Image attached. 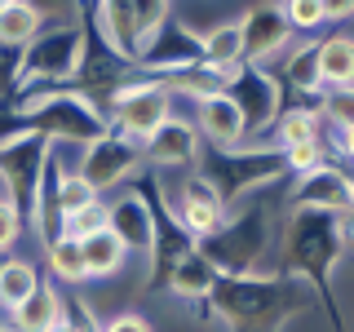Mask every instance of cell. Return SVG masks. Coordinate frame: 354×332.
Wrapping results in <instances>:
<instances>
[{"mask_svg": "<svg viewBox=\"0 0 354 332\" xmlns=\"http://www.w3.org/2000/svg\"><path fill=\"white\" fill-rule=\"evenodd\" d=\"M14 120L22 129L40 133L49 142H71V147H88L93 138L106 133V116L93 98H84L75 84H53V89H31L18 98Z\"/></svg>", "mask_w": 354, "mask_h": 332, "instance_id": "cell-1", "label": "cell"}, {"mask_svg": "<svg viewBox=\"0 0 354 332\" xmlns=\"http://www.w3.org/2000/svg\"><path fill=\"white\" fill-rule=\"evenodd\" d=\"M88 53V31L80 18H62V22H44V27L18 49V93L31 89H53V84H71L84 66Z\"/></svg>", "mask_w": 354, "mask_h": 332, "instance_id": "cell-2", "label": "cell"}, {"mask_svg": "<svg viewBox=\"0 0 354 332\" xmlns=\"http://www.w3.org/2000/svg\"><path fill=\"white\" fill-rule=\"evenodd\" d=\"M266 243H270V217H266L261 204L252 208H226V221L195 243L208 261H213L217 275H243L261 261Z\"/></svg>", "mask_w": 354, "mask_h": 332, "instance_id": "cell-3", "label": "cell"}, {"mask_svg": "<svg viewBox=\"0 0 354 332\" xmlns=\"http://www.w3.org/2000/svg\"><path fill=\"white\" fill-rule=\"evenodd\" d=\"M341 248H346V217L341 213L292 208V221H288V235H283V261L292 270L319 279L341 261Z\"/></svg>", "mask_w": 354, "mask_h": 332, "instance_id": "cell-4", "label": "cell"}, {"mask_svg": "<svg viewBox=\"0 0 354 332\" xmlns=\"http://www.w3.org/2000/svg\"><path fill=\"white\" fill-rule=\"evenodd\" d=\"M199 173L208 177V186L226 199V208H235V199L252 195V191H266V186L274 182V177H283V160L274 147H257V151H208L199 155L195 164Z\"/></svg>", "mask_w": 354, "mask_h": 332, "instance_id": "cell-5", "label": "cell"}, {"mask_svg": "<svg viewBox=\"0 0 354 332\" xmlns=\"http://www.w3.org/2000/svg\"><path fill=\"white\" fill-rule=\"evenodd\" d=\"M102 116H106V129L124 133V138H133L142 147L164 120H173V93H169V84L155 80V75L124 80L106 93Z\"/></svg>", "mask_w": 354, "mask_h": 332, "instance_id": "cell-6", "label": "cell"}, {"mask_svg": "<svg viewBox=\"0 0 354 332\" xmlns=\"http://www.w3.org/2000/svg\"><path fill=\"white\" fill-rule=\"evenodd\" d=\"M44 160H49V138L31 129H14L0 138V195H9L27 217L36 186L44 177Z\"/></svg>", "mask_w": 354, "mask_h": 332, "instance_id": "cell-7", "label": "cell"}, {"mask_svg": "<svg viewBox=\"0 0 354 332\" xmlns=\"http://www.w3.org/2000/svg\"><path fill=\"white\" fill-rule=\"evenodd\" d=\"M142 169V147L124 133L106 129L102 138H93L88 147H80V160H75V173L93 186L97 195L102 191H124V186L138 177Z\"/></svg>", "mask_w": 354, "mask_h": 332, "instance_id": "cell-8", "label": "cell"}, {"mask_svg": "<svg viewBox=\"0 0 354 332\" xmlns=\"http://www.w3.org/2000/svg\"><path fill=\"white\" fill-rule=\"evenodd\" d=\"M226 93H230V102L239 107L243 138H248V142L266 138V133H270V124H274V116H279V107H283L279 80H274L266 66H248V62H243L239 71L230 75Z\"/></svg>", "mask_w": 354, "mask_h": 332, "instance_id": "cell-9", "label": "cell"}, {"mask_svg": "<svg viewBox=\"0 0 354 332\" xmlns=\"http://www.w3.org/2000/svg\"><path fill=\"white\" fill-rule=\"evenodd\" d=\"M235 27H239V53L248 66H274V58L292 44V27H288L283 9L274 0L248 5L235 18Z\"/></svg>", "mask_w": 354, "mask_h": 332, "instance_id": "cell-10", "label": "cell"}, {"mask_svg": "<svg viewBox=\"0 0 354 332\" xmlns=\"http://www.w3.org/2000/svg\"><path fill=\"white\" fill-rule=\"evenodd\" d=\"M133 66H138V71H147V75H155V80H169V75L186 71V66H199V31L186 27V22H177V18H169L138 49Z\"/></svg>", "mask_w": 354, "mask_h": 332, "instance_id": "cell-11", "label": "cell"}, {"mask_svg": "<svg viewBox=\"0 0 354 332\" xmlns=\"http://www.w3.org/2000/svg\"><path fill=\"white\" fill-rule=\"evenodd\" d=\"M204 155V142L191 120H164L160 129L142 142V164H151V173H191Z\"/></svg>", "mask_w": 354, "mask_h": 332, "instance_id": "cell-12", "label": "cell"}, {"mask_svg": "<svg viewBox=\"0 0 354 332\" xmlns=\"http://www.w3.org/2000/svg\"><path fill=\"white\" fill-rule=\"evenodd\" d=\"M106 230L129 248V257H147L155 239V199L147 191H120L106 199Z\"/></svg>", "mask_w": 354, "mask_h": 332, "instance_id": "cell-13", "label": "cell"}, {"mask_svg": "<svg viewBox=\"0 0 354 332\" xmlns=\"http://www.w3.org/2000/svg\"><path fill=\"white\" fill-rule=\"evenodd\" d=\"M350 199H354V186L341 164H319V169L301 173L292 182V195L288 204L292 208H319V213H350Z\"/></svg>", "mask_w": 354, "mask_h": 332, "instance_id": "cell-14", "label": "cell"}, {"mask_svg": "<svg viewBox=\"0 0 354 332\" xmlns=\"http://www.w3.org/2000/svg\"><path fill=\"white\" fill-rule=\"evenodd\" d=\"M191 124L199 133V142L213 151H230V147H243V120H239V107L230 102V93H213L204 102H195V116Z\"/></svg>", "mask_w": 354, "mask_h": 332, "instance_id": "cell-15", "label": "cell"}, {"mask_svg": "<svg viewBox=\"0 0 354 332\" xmlns=\"http://www.w3.org/2000/svg\"><path fill=\"white\" fill-rule=\"evenodd\" d=\"M62 315H66L62 288L40 279V288L27 297V302H18L14 310H9V328H14V332H53Z\"/></svg>", "mask_w": 354, "mask_h": 332, "instance_id": "cell-16", "label": "cell"}, {"mask_svg": "<svg viewBox=\"0 0 354 332\" xmlns=\"http://www.w3.org/2000/svg\"><path fill=\"white\" fill-rule=\"evenodd\" d=\"M213 284H217V270L199 248H191L169 275H164V288H169L173 297H182V302H208V297H213Z\"/></svg>", "mask_w": 354, "mask_h": 332, "instance_id": "cell-17", "label": "cell"}, {"mask_svg": "<svg viewBox=\"0 0 354 332\" xmlns=\"http://www.w3.org/2000/svg\"><path fill=\"white\" fill-rule=\"evenodd\" d=\"M80 257H84V275H88V279H120V275L133 266L129 248L111 235L106 226L97 230V235L80 239Z\"/></svg>", "mask_w": 354, "mask_h": 332, "instance_id": "cell-18", "label": "cell"}, {"mask_svg": "<svg viewBox=\"0 0 354 332\" xmlns=\"http://www.w3.org/2000/svg\"><path fill=\"white\" fill-rule=\"evenodd\" d=\"M354 80V40L346 31L319 36V84L324 89H350Z\"/></svg>", "mask_w": 354, "mask_h": 332, "instance_id": "cell-19", "label": "cell"}, {"mask_svg": "<svg viewBox=\"0 0 354 332\" xmlns=\"http://www.w3.org/2000/svg\"><path fill=\"white\" fill-rule=\"evenodd\" d=\"M319 129H324V120H319L315 107H301V102L279 107V116L270 124V147L283 151V147H297V142H310L319 138Z\"/></svg>", "mask_w": 354, "mask_h": 332, "instance_id": "cell-20", "label": "cell"}, {"mask_svg": "<svg viewBox=\"0 0 354 332\" xmlns=\"http://www.w3.org/2000/svg\"><path fill=\"white\" fill-rule=\"evenodd\" d=\"M40 266L36 261H27V257H18V252H9L5 261H0V310H14L18 302H27L31 293L40 288Z\"/></svg>", "mask_w": 354, "mask_h": 332, "instance_id": "cell-21", "label": "cell"}, {"mask_svg": "<svg viewBox=\"0 0 354 332\" xmlns=\"http://www.w3.org/2000/svg\"><path fill=\"white\" fill-rule=\"evenodd\" d=\"M199 62L213 66V71H235V66H243L239 27H235V22H221V27H213V31L199 36Z\"/></svg>", "mask_w": 354, "mask_h": 332, "instance_id": "cell-22", "label": "cell"}, {"mask_svg": "<svg viewBox=\"0 0 354 332\" xmlns=\"http://www.w3.org/2000/svg\"><path fill=\"white\" fill-rule=\"evenodd\" d=\"M40 27H44V14L31 0H9L0 9V49H22Z\"/></svg>", "mask_w": 354, "mask_h": 332, "instance_id": "cell-23", "label": "cell"}, {"mask_svg": "<svg viewBox=\"0 0 354 332\" xmlns=\"http://www.w3.org/2000/svg\"><path fill=\"white\" fill-rule=\"evenodd\" d=\"M44 266H49V275L58 279L62 288H80L88 284V275H84V257H80V243L75 239H49L44 243Z\"/></svg>", "mask_w": 354, "mask_h": 332, "instance_id": "cell-24", "label": "cell"}, {"mask_svg": "<svg viewBox=\"0 0 354 332\" xmlns=\"http://www.w3.org/2000/svg\"><path fill=\"white\" fill-rule=\"evenodd\" d=\"M102 226H106V195H97V199H88V204H80V208H71V213L58 217V235L75 239V243L97 235Z\"/></svg>", "mask_w": 354, "mask_h": 332, "instance_id": "cell-25", "label": "cell"}, {"mask_svg": "<svg viewBox=\"0 0 354 332\" xmlns=\"http://www.w3.org/2000/svg\"><path fill=\"white\" fill-rule=\"evenodd\" d=\"M133 9V31H138V49L147 44L164 22L173 18V0H129Z\"/></svg>", "mask_w": 354, "mask_h": 332, "instance_id": "cell-26", "label": "cell"}, {"mask_svg": "<svg viewBox=\"0 0 354 332\" xmlns=\"http://www.w3.org/2000/svg\"><path fill=\"white\" fill-rule=\"evenodd\" d=\"M279 9H283L288 27H292V36H315V31L328 27L324 5H319V0H283Z\"/></svg>", "mask_w": 354, "mask_h": 332, "instance_id": "cell-27", "label": "cell"}, {"mask_svg": "<svg viewBox=\"0 0 354 332\" xmlns=\"http://www.w3.org/2000/svg\"><path fill=\"white\" fill-rule=\"evenodd\" d=\"M279 160H283L288 173L301 177L310 169H319V164H328V151H324V142H319V138H310V142H297V147H283Z\"/></svg>", "mask_w": 354, "mask_h": 332, "instance_id": "cell-28", "label": "cell"}, {"mask_svg": "<svg viewBox=\"0 0 354 332\" xmlns=\"http://www.w3.org/2000/svg\"><path fill=\"white\" fill-rule=\"evenodd\" d=\"M22 235H27V217H22V208L9 195H0V257H9V252L18 248Z\"/></svg>", "mask_w": 354, "mask_h": 332, "instance_id": "cell-29", "label": "cell"}, {"mask_svg": "<svg viewBox=\"0 0 354 332\" xmlns=\"http://www.w3.org/2000/svg\"><path fill=\"white\" fill-rule=\"evenodd\" d=\"M53 332H97L93 306H84V302H71V297H66V315L58 319V328H53Z\"/></svg>", "mask_w": 354, "mask_h": 332, "instance_id": "cell-30", "label": "cell"}, {"mask_svg": "<svg viewBox=\"0 0 354 332\" xmlns=\"http://www.w3.org/2000/svg\"><path fill=\"white\" fill-rule=\"evenodd\" d=\"M97 332H155V324H151L147 315H138V310H120V315L102 319Z\"/></svg>", "mask_w": 354, "mask_h": 332, "instance_id": "cell-31", "label": "cell"}, {"mask_svg": "<svg viewBox=\"0 0 354 332\" xmlns=\"http://www.w3.org/2000/svg\"><path fill=\"white\" fill-rule=\"evenodd\" d=\"M319 5H324L328 27H332V22H346V18L354 14V0H319Z\"/></svg>", "mask_w": 354, "mask_h": 332, "instance_id": "cell-32", "label": "cell"}, {"mask_svg": "<svg viewBox=\"0 0 354 332\" xmlns=\"http://www.w3.org/2000/svg\"><path fill=\"white\" fill-rule=\"evenodd\" d=\"M0 332H14V328H9V324H5V319H0Z\"/></svg>", "mask_w": 354, "mask_h": 332, "instance_id": "cell-33", "label": "cell"}, {"mask_svg": "<svg viewBox=\"0 0 354 332\" xmlns=\"http://www.w3.org/2000/svg\"><path fill=\"white\" fill-rule=\"evenodd\" d=\"M5 5H9V0H0V9H5Z\"/></svg>", "mask_w": 354, "mask_h": 332, "instance_id": "cell-34", "label": "cell"}]
</instances>
